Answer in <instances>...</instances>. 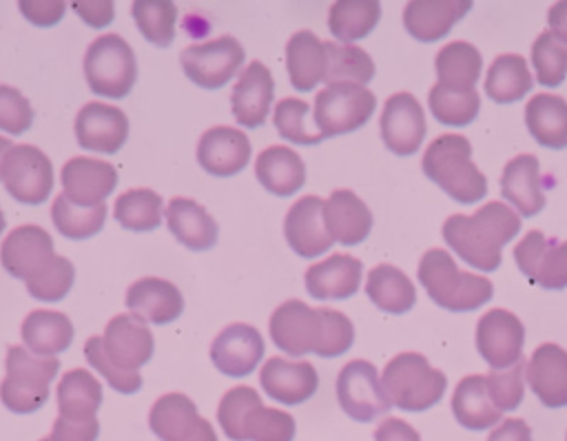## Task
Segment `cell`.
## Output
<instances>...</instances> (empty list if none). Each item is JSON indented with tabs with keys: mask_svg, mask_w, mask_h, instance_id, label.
I'll list each match as a JSON object with an SVG mask.
<instances>
[{
	"mask_svg": "<svg viewBox=\"0 0 567 441\" xmlns=\"http://www.w3.org/2000/svg\"><path fill=\"white\" fill-rule=\"evenodd\" d=\"M363 266L352 255H330L306 270V290L312 299H348L359 290Z\"/></svg>",
	"mask_w": 567,
	"mask_h": 441,
	"instance_id": "obj_29",
	"label": "cell"
},
{
	"mask_svg": "<svg viewBox=\"0 0 567 441\" xmlns=\"http://www.w3.org/2000/svg\"><path fill=\"white\" fill-rule=\"evenodd\" d=\"M452 412L456 421L467 430L492 428L501 423L503 414L489 397L485 375H470L458 381L452 397Z\"/></svg>",
	"mask_w": 567,
	"mask_h": 441,
	"instance_id": "obj_36",
	"label": "cell"
},
{
	"mask_svg": "<svg viewBox=\"0 0 567 441\" xmlns=\"http://www.w3.org/2000/svg\"><path fill=\"white\" fill-rule=\"evenodd\" d=\"M520 230V217L503 202H489L474 215H450L443 224V239L470 266L496 270L503 246Z\"/></svg>",
	"mask_w": 567,
	"mask_h": 441,
	"instance_id": "obj_2",
	"label": "cell"
},
{
	"mask_svg": "<svg viewBox=\"0 0 567 441\" xmlns=\"http://www.w3.org/2000/svg\"><path fill=\"white\" fill-rule=\"evenodd\" d=\"M148 425L159 441H217L213 425L182 392L162 394L151 408Z\"/></svg>",
	"mask_w": 567,
	"mask_h": 441,
	"instance_id": "obj_15",
	"label": "cell"
},
{
	"mask_svg": "<svg viewBox=\"0 0 567 441\" xmlns=\"http://www.w3.org/2000/svg\"><path fill=\"white\" fill-rule=\"evenodd\" d=\"M365 293L377 308L390 315H403L416 301L414 284L392 264H379L368 273Z\"/></svg>",
	"mask_w": 567,
	"mask_h": 441,
	"instance_id": "obj_40",
	"label": "cell"
},
{
	"mask_svg": "<svg viewBox=\"0 0 567 441\" xmlns=\"http://www.w3.org/2000/svg\"><path fill=\"white\" fill-rule=\"evenodd\" d=\"M4 230V215H2V211H0V233Z\"/></svg>",
	"mask_w": 567,
	"mask_h": 441,
	"instance_id": "obj_61",
	"label": "cell"
},
{
	"mask_svg": "<svg viewBox=\"0 0 567 441\" xmlns=\"http://www.w3.org/2000/svg\"><path fill=\"white\" fill-rule=\"evenodd\" d=\"M117 171L95 157H71L62 166V195L80 206H97L115 191Z\"/></svg>",
	"mask_w": 567,
	"mask_h": 441,
	"instance_id": "obj_22",
	"label": "cell"
},
{
	"mask_svg": "<svg viewBox=\"0 0 567 441\" xmlns=\"http://www.w3.org/2000/svg\"><path fill=\"white\" fill-rule=\"evenodd\" d=\"M547 24L549 33L563 44H567V0L551 4V9L547 11Z\"/></svg>",
	"mask_w": 567,
	"mask_h": 441,
	"instance_id": "obj_59",
	"label": "cell"
},
{
	"mask_svg": "<svg viewBox=\"0 0 567 441\" xmlns=\"http://www.w3.org/2000/svg\"><path fill=\"white\" fill-rule=\"evenodd\" d=\"M140 33L155 47H168L175 38L177 7L168 0H137L131 7Z\"/></svg>",
	"mask_w": 567,
	"mask_h": 441,
	"instance_id": "obj_46",
	"label": "cell"
},
{
	"mask_svg": "<svg viewBox=\"0 0 567 441\" xmlns=\"http://www.w3.org/2000/svg\"><path fill=\"white\" fill-rule=\"evenodd\" d=\"M217 421L230 441H292L297 430L288 412L266 408L250 386H235L221 397Z\"/></svg>",
	"mask_w": 567,
	"mask_h": 441,
	"instance_id": "obj_3",
	"label": "cell"
},
{
	"mask_svg": "<svg viewBox=\"0 0 567 441\" xmlns=\"http://www.w3.org/2000/svg\"><path fill=\"white\" fill-rule=\"evenodd\" d=\"M472 9V2H434V0H414L403 9V24L408 33L421 42H434L450 33V29Z\"/></svg>",
	"mask_w": 567,
	"mask_h": 441,
	"instance_id": "obj_31",
	"label": "cell"
},
{
	"mask_svg": "<svg viewBox=\"0 0 567 441\" xmlns=\"http://www.w3.org/2000/svg\"><path fill=\"white\" fill-rule=\"evenodd\" d=\"M323 222L334 242L357 246L372 228V213L352 191L339 188L323 202Z\"/></svg>",
	"mask_w": 567,
	"mask_h": 441,
	"instance_id": "obj_28",
	"label": "cell"
},
{
	"mask_svg": "<svg viewBox=\"0 0 567 441\" xmlns=\"http://www.w3.org/2000/svg\"><path fill=\"white\" fill-rule=\"evenodd\" d=\"M286 69L297 91H312L319 82H326V42H321L310 31L292 33V38L286 44Z\"/></svg>",
	"mask_w": 567,
	"mask_h": 441,
	"instance_id": "obj_32",
	"label": "cell"
},
{
	"mask_svg": "<svg viewBox=\"0 0 567 441\" xmlns=\"http://www.w3.org/2000/svg\"><path fill=\"white\" fill-rule=\"evenodd\" d=\"M75 268L66 257L55 255V259L47 266L42 275L27 284V290L33 299L40 301H60L73 286Z\"/></svg>",
	"mask_w": 567,
	"mask_h": 441,
	"instance_id": "obj_50",
	"label": "cell"
},
{
	"mask_svg": "<svg viewBox=\"0 0 567 441\" xmlns=\"http://www.w3.org/2000/svg\"><path fill=\"white\" fill-rule=\"evenodd\" d=\"M337 399L343 412L361 423H368L392 408L377 368L365 359H352L341 368L337 377Z\"/></svg>",
	"mask_w": 567,
	"mask_h": 441,
	"instance_id": "obj_11",
	"label": "cell"
},
{
	"mask_svg": "<svg viewBox=\"0 0 567 441\" xmlns=\"http://www.w3.org/2000/svg\"><path fill=\"white\" fill-rule=\"evenodd\" d=\"M7 377L0 383L2 403L18 414L35 412L49 399V383L60 370L55 357H38L22 346H11L4 359Z\"/></svg>",
	"mask_w": 567,
	"mask_h": 441,
	"instance_id": "obj_7",
	"label": "cell"
},
{
	"mask_svg": "<svg viewBox=\"0 0 567 441\" xmlns=\"http://www.w3.org/2000/svg\"><path fill=\"white\" fill-rule=\"evenodd\" d=\"M100 432L97 419L93 421H69L58 417L53 421L51 434L40 439V441H95Z\"/></svg>",
	"mask_w": 567,
	"mask_h": 441,
	"instance_id": "obj_54",
	"label": "cell"
},
{
	"mask_svg": "<svg viewBox=\"0 0 567 441\" xmlns=\"http://www.w3.org/2000/svg\"><path fill=\"white\" fill-rule=\"evenodd\" d=\"M439 86L452 93H470L476 91V82L483 69V58L478 49L470 42H450L445 44L434 60Z\"/></svg>",
	"mask_w": 567,
	"mask_h": 441,
	"instance_id": "obj_35",
	"label": "cell"
},
{
	"mask_svg": "<svg viewBox=\"0 0 567 441\" xmlns=\"http://www.w3.org/2000/svg\"><path fill=\"white\" fill-rule=\"evenodd\" d=\"M4 188L22 204H42L53 188L51 160L31 144H13L0 162Z\"/></svg>",
	"mask_w": 567,
	"mask_h": 441,
	"instance_id": "obj_10",
	"label": "cell"
},
{
	"mask_svg": "<svg viewBox=\"0 0 567 441\" xmlns=\"http://www.w3.org/2000/svg\"><path fill=\"white\" fill-rule=\"evenodd\" d=\"M374 441H421L419 432L403 419L388 417L374 430Z\"/></svg>",
	"mask_w": 567,
	"mask_h": 441,
	"instance_id": "obj_56",
	"label": "cell"
},
{
	"mask_svg": "<svg viewBox=\"0 0 567 441\" xmlns=\"http://www.w3.org/2000/svg\"><path fill=\"white\" fill-rule=\"evenodd\" d=\"M419 281L430 299L452 312H470L492 299V281L458 270L452 255L443 248H430L419 261Z\"/></svg>",
	"mask_w": 567,
	"mask_h": 441,
	"instance_id": "obj_4",
	"label": "cell"
},
{
	"mask_svg": "<svg viewBox=\"0 0 567 441\" xmlns=\"http://www.w3.org/2000/svg\"><path fill=\"white\" fill-rule=\"evenodd\" d=\"M525 124L532 137L547 148L567 146V102L551 93L534 95L525 106Z\"/></svg>",
	"mask_w": 567,
	"mask_h": 441,
	"instance_id": "obj_39",
	"label": "cell"
},
{
	"mask_svg": "<svg viewBox=\"0 0 567 441\" xmlns=\"http://www.w3.org/2000/svg\"><path fill=\"white\" fill-rule=\"evenodd\" d=\"M84 357L91 368H95L117 392H135L142 388V375L140 372H124L120 370L104 352L102 337H89L84 343Z\"/></svg>",
	"mask_w": 567,
	"mask_h": 441,
	"instance_id": "obj_51",
	"label": "cell"
},
{
	"mask_svg": "<svg viewBox=\"0 0 567 441\" xmlns=\"http://www.w3.org/2000/svg\"><path fill=\"white\" fill-rule=\"evenodd\" d=\"M284 233L290 248L299 257H317L332 246V237L323 222V199L317 195H303L286 215Z\"/></svg>",
	"mask_w": 567,
	"mask_h": 441,
	"instance_id": "obj_21",
	"label": "cell"
},
{
	"mask_svg": "<svg viewBox=\"0 0 567 441\" xmlns=\"http://www.w3.org/2000/svg\"><path fill=\"white\" fill-rule=\"evenodd\" d=\"M75 137L82 148L111 155L126 142L128 120L117 106L89 102L75 115Z\"/></svg>",
	"mask_w": 567,
	"mask_h": 441,
	"instance_id": "obj_19",
	"label": "cell"
},
{
	"mask_svg": "<svg viewBox=\"0 0 567 441\" xmlns=\"http://www.w3.org/2000/svg\"><path fill=\"white\" fill-rule=\"evenodd\" d=\"M22 341L38 357H55L73 341V324L55 310H33L22 321Z\"/></svg>",
	"mask_w": 567,
	"mask_h": 441,
	"instance_id": "obj_37",
	"label": "cell"
},
{
	"mask_svg": "<svg viewBox=\"0 0 567 441\" xmlns=\"http://www.w3.org/2000/svg\"><path fill=\"white\" fill-rule=\"evenodd\" d=\"M106 357L124 372H137L153 357V335L144 321L133 315H115L102 335Z\"/></svg>",
	"mask_w": 567,
	"mask_h": 441,
	"instance_id": "obj_18",
	"label": "cell"
},
{
	"mask_svg": "<svg viewBox=\"0 0 567 441\" xmlns=\"http://www.w3.org/2000/svg\"><path fill=\"white\" fill-rule=\"evenodd\" d=\"M514 259L532 284L549 290L567 288V242H547L540 230H529L514 246Z\"/></svg>",
	"mask_w": 567,
	"mask_h": 441,
	"instance_id": "obj_14",
	"label": "cell"
},
{
	"mask_svg": "<svg viewBox=\"0 0 567 441\" xmlns=\"http://www.w3.org/2000/svg\"><path fill=\"white\" fill-rule=\"evenodd\" d=\"M272 343L292 357L315 352L319 357H339L354 341L352 321L330 308H310L299 299H288L270 315Z\"/></svg>",
	"mask_w": 567,
	"mask_h": 441,
	"instance_id": "obj_1",
	"label": "cell"
},
{
	"mask_svg": "<svg viewBox=\"0 0 567 441\" xmlns=\"http://www.w3.org/2000/svg\"><path fill=\"white\" fill-rule=\"evenodd\" d=\"M71 7L80 13V18L86 24H91L95 29H102V27L111 24V20H113V2H109V0H104V2H73Z\"/></svg>",
	"mask_w": 567,
	"mask_h": 441,
	"instance_id": "obj_57",
	"label": "cell"
},
{
	"mask_svg": "<svg viewBox=\"0 0 567 441\" xmlns=\"http://www.w3.org/2000/svg\"><path fill=\"white\" fill-rule=\"evenodd\" d=\"M487 441H532V430L523 419H505L492 430Z\"/></svg>",
	"mask_w": 567,
	"mask_h": 441,
	"instance_id": "obj_58",
	"label": "cell"
},
{
	"mask_svg": "<svg viewBox=\"0 0 567 441\" xmlns=\"http://www.w3.org/2000/svg\"><path fill=\"white\" fill-rule=\"evenodd\" d=\"M377 106V98L368 86L352 82L326 84L315 98V124L326 137L343 135L363 126Z\"/></svg>",
	"mask_w": 567,
	"mask_h": 441,
	"instance_id": "obj_9",
	"label": "cell"
},
{
	"mask_svg": "<svg viewBox=\"0 0 567 441\" xmlns=\"http://www.w3.org/2000/svg\"><path fill=\"white\" fill-rule=\"evenodd\" d=\"M532 84L534 80L527 69V62L523 55L516 53H503L494 58L485 78V91L489 100H494L496 104L523 100L532 91Z\"/></svg>",
	"mask_w": 567,
	"mask_h": 441,
	"instance_id": "obj_41",
	"label": "cell"
},
{
	"mask_svg": "<svg viewBox=\"0 0 567 441\" xmlns=\"http://www.w3.org/2000/svg\"><path fill=\"white\" fill-rule=\"evenodd\" d=\"M381 18V4L377 0H339L330 7L328 29L341 42H354L365 38Z\"/></svg>",
	"mask_w": 567,
	"mask_h": 441,
	"instance_id": "obj_42",
	"label": "cell"
},
{
	"mask_svg": "<svg viewBox=\"0 0 567 441\" xmlns=\"http://www.w3.org/2000/svg\"><path fill=\"white\" fill-rule=\"evenodd\" d=\"M18 7L22 11V16L38 27H51V24L60 22L64 16V9H66L64 2H33V0L20 2Z\"/></svg>",
	"mask_w": 567,
	"mask_h": 441,
	"instance_id": "obj_55",
	"label": "cell"
},
{
	"mask_svg": "<svg viewBox=\"0 0 567 441\" xmlns=\"http://www.w3.org/2000/svg\"><path fill=\"white\" fill-rule=\"evenodd\" d=\"M532 64L543 86H558L567 78V44L543 31L532 44Z\"/></svg>",
	"mask_w": 567,
	"mask_h": 441,
	"instance_id": "obj_48",
	"label": "cell"
},
{
	"mask_svg": "<svg viewBox=\"0 0 567 441\" xmlns=\"http://www.w3.org/2000/svg\"><path fill=\"white\" fill-rule=\"evenodd\" d=\"M425 113L412 93H394L381 113L383 144L399 157L414 155L425 137Z\"/></svg>",
	"mask_w": 567,
	"mask_h": 441,
	"instance_id": "obj_17",
	"label": "cell"
},
{
	"mask_svg": "<svg viewBox=\"0 0 567 441\" xmlns=\"http://www.w3.org/2000/svg\"><path fill=\"white\" fill-rule=\"evenodd\" d=\"M84 75L93 93L115 100L124 98L131 93L137 78L135 53L124 38L104 33L86 49Z\"/></svg>",
	"mask_w": 567,
	"mask_h": 441,
	"instance_id": "obj_8",
	"label": "cell"
},
{
	"mask_svg": "<svg viewBox=\"0 0 567 441\" xmlns=\"http://www.w3.org/2000/svg\"><path fill=\"white\" fill-rule=\"evenodd\" d=\"M113 215L128 230H153L162 222V197L151 188H131L115 199Z\"/></svg>",
	"mask_w": 567,
	"mask_h": 441,
	"instance_id": "obj_44",
	"label": "cell"
},
{
	"mask_svg": "<svg viewBox=\"0 0 567 441\" xmlns=\"http://www.w3.org/2000/svg\"><path fill=\"white\" fill-rule=\"evenodd\" d=\"M264 357V339L257 328L248 324L226 326L210 346L215 368L228 377L250 375Z\"/></svg>",
	"mask_w": 567,
	"mask_h": 441,
	"instance_id": "obj_20",
	"label": "cell"
},
{
	"mask_svg": "<svg viewBox=\"0 0 567 441\" xmlns=\"http://www.w3.org/2000/svg\"><path fill=\"white\" fill-rule=\"evenodd\" d=\"M310 106L303 100L297 98H284L277 106H275V129L277 133L292 142V144H317L323 140L321 133H312L306 117H308Z\"/></svg>",
	"mask_w": 567,
	"mask_h": 441,
	"instance_id": "obj_49",
	"label": "cell"
},
{
	"mask_svg": "<svg viewBox=\"0 0 567 441\" xmlns=\"http://www.w3.org/2000/svg\"><path fill=\"white\" fill-rule=\"evenodd\" d=\"M53 259H55L53 239L44 228L35 224H24L13 228L0 248L2 268L9 275L22 279L24 284L42 275Z\"/></svg>",
	"mask_w": 567,
	"mask_h": 441,
	"instance_id": "obj_16",
	"label": "cell"
},
{
	"mask_svg": "<svg viewBox=\"0 0 567 441\" xmlns=\"http://www.w3.org/2000/svg\"><path fill=\"white\" fill-rule=\"evenodd\" d=\"M525 377L543 406H567V350L556 343H540L525 366Z\"/></svg>",
	"mask_w": 567,
	"mask_h": 441,
	"instance_id": "obj_25",
	"label": "cell"
},
{
	"mask_svg": "<svg viewBox=\"0 0 567 441\" xmlns=\"http://www.w3.org/2000/svg\"><path fill=\"white\" fill-rule=\"evenodd\" d=\"M179 62L190 82L202 89H219L244 64V49L233 35H221L186 47Z\"/></svg>",
	"mask_w": 567,
	"mask_h": 441,
	"instance_id": "obj_12",
	"label": "cell"
},
{
	"mask_svg": "<svg viewBox=\"0 0 567 441\" xmlns=\"http://www.w3.org/2000/svg\"><path fill=\"white\" fill-rule=\"evenodd\" d=\"M501 193L520 215H538L545 206L538 160L527 153L509 160L501 175Z\"/></svg>",
	"mask_w": 567,
	"mask_h": 441,
	"instance_id": "obj_30",
	"label": "cell"
},
{
	"mask_svg": "<svg viewBox=\"0 0 567 441\" xmlns=\"http://www.w3.org/2000/svg\"><path fill=\"white\" fill-rule=\"evenodd\" d=\"M427 104L432 115L450 126H465L474 122L481 109V98L476 91L470 93H452L434 84L427 95Z\"/></svg>",
	"mask_w": 567,
	"mask_h": 441,
	"instance_id": "obj_47",
	"label": "cell"
},
{
	"mask_svg": "<svg viewBox=\"0 0 567 441\" xmlns=\"http://www.w3.org/2000/svg\"><path fill=\"white\" fill-rule=\"evenodd\" d=\"M51 219L60 235L69 239H86L102 230L106 219V204L80 206L64 195H58L51 206Z\"/></svg>",
	"mask_w": 567,
	"mask_h": 441,
	"instance_id": "obj_43",
	"label": "cell"
},
{
	"mask_svg": "<svg viewBox=\"0 0 567 441\" xmlns=\"http://www.w3.org/2000/svg\"><path fill=\"white\" fill-rule=\"evenodd\" d=\"M11 146H13V144H11V140H7V137H2V135H0V162H2L4 153H7Z\"/></svg>",
	"mask_w": 567,
	"mask_h": 441,
	"instance_id": "obj_60",
	"label": "cell"
},
{
	"mask_svg": "<svg viewBox=\"0 0 567 441\" xmlns=\"http://www.w3.org/2000/svg\"><path fill=\"white\" fill-rule=\"evenodd\" d=\"M168 230L190 250H208L215 246L219 228L204 206L188 197H173L166 208Z\"/></svg>",
	"mask_w": 567,
	"mask_h": 441,
	"instance_id": "obj_33",
	"label": "cell"
},
{
	"mask_svg": "<svg viewBox=\"0 0 567 441\" xmlns=\"http://www.w3.org/2000/svg\"><path fill=\"white\" fill-rule=\"evenodd\" d=\"M381 383L392 406L408 412H421L441 401L447 377L432 368L423 355L399 352L385 363Z\"/></svg>",
	"mask_w": 567,
	"mask_h": 441,
	"instance_id": "obj_6",
	"label": "cell"
},
{
	"mask_svg": "<svg viewBox=\"0 0 567 441\" xmlns=\"http://www.w3.org/2000/svg\"><path fill=\"white\" fill-rule=\"evenodd\" d=\"M523 372L525 368L520 363H516L514 368L507 370H492L487 377V390L489 397L494 401V406L505 412V410H514L520 406L525 388H523Z\"/></svg>",
	"mask_w": 567,
	"mask_h": 441,
	"instance_id": "obj_52",
	"label": "cell"
},
{
	"mask_svg": "<svg viewBox=\"0 0 567 441\" xmlns=\"http://www.w3.org/2000/svg\"><path fill=\"white\" fill-rule=\"evenodd\" d=\"M326 53H328L326 84L352 82V84L365 86L372 80L374 62L363 49L352 44L326 42Z\"/></svg>",
	"mask_w": 567,
	"mask_h": 441,
	"instance_id": "obj_45",
	"label": "cell"
},
{
	"mask_svg": "<svg viewBox=\"0 0 567 441\" xmlns=\"http://www.w3.org/2000/svg\"><path fill=\"white\" fill-rule=\"evenodd\" d=\"M421 166L432 182L461 204H474L487 193V180L474 166L472 146L463 135L445 133L432 140Z\"/></svg>",
	"mask_w": 567,
	"mask_h": 441,
	"instance_id": "obj_5",
	"label": "cell"
},
{
	"mask_svg": "<svg viewBox=\"0 0 567 441\" xmlns=\"http://www.w3.org/2000/svg\"><path fill=\"white\" fill-rule=\"evenodd\" d=\"M275 95V82L266 64L250 62L230 93V106L235 120L246 129H257L266 122Z\"/></svg>",
	"mask_w": 567,
	"mask_h": 441,
	"instance_id": "obj_26",
	"label": "cell"
},
{
	"mask_svg": "<svg viewBox=\"0 0 567 441\" xmlns=\"http://www.w3.org/2000/svg\"><path fill=\"white\" fill-rule=\"evenodd\" d=\"M250 160L248 137L233 126L208 129L197 144V162L208 175L230 177Z\"/></svg>",
	"mask_w": 567,
	"mask_h": 441,
	"instance_id": "obj_24",
	"label": "cell"
},
{
	"mask_svg": "<svg viewBox=\"0 0 567 441\" xmlns=\"http://www.w3.org/2000/svg\"><path fill=\"white\" fill-rule=\"evenodd\" d=\"M33 122L29 100L13 86L0 84V129L11 135H22Z\"/></svg>",
	"mask_w": 567,
	"mask_h": 441,
	"instance_id": "obj_53",
	"label": "cell"
},
{
	"mask_svg": "<svg viewBox=\"0 0 567 441\" xmlns=\"http://www.w3.org/2000/svg\"><path fill=\"white\" fill-rule=\"evenodd\" d=\"M255 175L259 184L279 197L297 193L306 182L303 160L288 146H268L257 155Z\"/></svg>",
	"mask_w": 567,
	"mask_h": 441,
	"instance_id": "obj_34",
	"label": "cell"
},
{
	"mask_svg": "<svg viewBox=\"0 0 567 441\" xmlns=\"http://www.w3.org/2000/svg\"><path fill=\"white\" fill-rule=\"evenodd\" d=\"M126 308L144 324H171L184 310L182 293L159 277H142L126 290Z\"/></svg>",
	"mask_w": 567,
	"mask_h": 441,
	"instance_id": "obj_27",
	"label": "cell"
},
{
	"mask_svg": "<svg viewBox=\"0 0 567 441\" xmlns=\"http://www.w3.org/2000/svg\"><path fill=\"white\" fill-rule=\"evenodd\" d=\"M102 403L100 381L82 368L62 375L58 383V417L69 421H93Z\"/></svg>",
	"mask_w": 567,
	"mask_h": 441,
	"instance_id": "obj_38",
	"label": "cell"
},
{
	"mask_svg": "<svg viewBox=\"0 0 567 441\" xmlns=\"http://www.w3.org/2000/svg\"><path fill=\"white\" fill-rule=\"evenodd\" d=\"M523 341L520 319L505 308L487 310L476 324V348L492 370L514 368L520 361Z\"/></svg>",
	"mask_w": 567,
	"mask_h": 441,
	"instance_id": "obj_13",
	"label": "cell"
},
{
	"mask_svg": "<svg viewBox=\"0 0 567 441\" xmlns=\"http://www.w3.org/2000/svg\"><path fill=\"white\" fill-rule=\"evenodd\" d=\"M259 383L270 399L284 406H299L315 394L319 377L315 366L308 361L270 357L259 372Z\"/></svg>",
	"mask_w": 567,
	"mask_h": 441,
	"instance_id": "obj_23",
	"label": "cell"
}]
</instances>
